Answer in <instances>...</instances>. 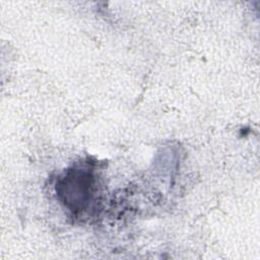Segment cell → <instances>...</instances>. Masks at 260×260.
Instances as JSON below:
<instances>
[{
  "instance_id": "cell-1",
  "label": "cell",
  "mask_w": 260,
  "mask_h": 260,
  "mask_svg": "<svg viewBox=\"0 0 260 260\" xmlns=\"http://www.w3.org/2000/svg\"><path fill=\"white\" fill-rule=\"evenodd\" d=\"M81 170H73L65 178L60 188V194L64 198V202L71 207L72 210L80 211L90 200L92 192V178L86 172Z\"/></svg>"
}]
</instances>
